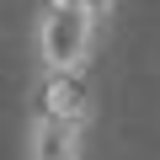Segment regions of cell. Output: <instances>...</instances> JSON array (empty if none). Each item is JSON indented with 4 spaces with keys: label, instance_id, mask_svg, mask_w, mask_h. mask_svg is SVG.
Returning a JSON list of instances; mask_svg holds the SVG:
<instances>
[{
    "label": "cell",
    "instance_id": "obj_1",
    "mask_svg": "<svg viewBox=\"0 0 160 160\" xmlns=\"http://www.w3.org/2000/svg\"><path fill=\"white\" fill-rule=\"evenodd\" d=\"M102 22L91 6H38L32 16V69L38 80L48 75H86L96 59Z\"/></svg>",
    "mask_w": 160,
    "mask_h": 160
},
{
    "label": "cell",
    "instance_id": "obj_3",
    "mask_svg": "<svg viewBox=\"0 0 160 160\" xmlns=\"http://www.w3.org/2000/svg\"><path fill=\"white\" fill-rule=\"evenodd\" d=\"M38 112L64 118V123H91V96H86V75H48L38 80Z\"/></svg>",
    "mask_w": 160,
    "mask_h": 160
},
{
    "label": "cell",
    "instance_id": "obj_2",
    "mask_svg": "<svg viewBox=\"0 0 160 160\" xmlns=\"http://www.w3.org/2000/svg\"><path fill=\"white\" fill-rule=\"evenodd\" d=\"M22 155L27 160H86V128H80V123H64V118H48V112L32 107Z\"/></svg>",
    "mask_w": 160,
    "mask_h": 160
},
{
    "label": "cell",
    "instance_id": "obj_4",
    "mask_svg": "<svg viewBox=\"0 0 160 160\" xmlns=\"http://www.w3.org/2000/svg\"><path fill=\"white\" fill-rule=\"evenodd\" d=\"M86 6H91V11H96V16H107V11H112V6H118V0H86Z\"/></svg>",
    "mask_w": 160,
    "mask_h": 160
}]
</instances>
